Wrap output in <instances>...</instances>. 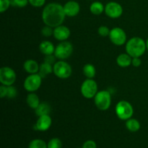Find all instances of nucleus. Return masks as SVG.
Segmentation results:
<instances>
[{"label":"nucleus","instance_id":"f03ea898","mask_svg":"<svg viewBox=\"0 0 148 148\" xmlns=\"http://www.w3.org/2000/svg\"><path fill=\"white\" fill-rule=\"evenodd\" d=\"M127 53L132 57H140L147 50L146 42L142 38L134 37L126 43Z\"/></svg>","mask_w":148,"mask_h":148},{"label":"nucleus","instance_id":"a878e982","mask_svg":"<svg viewBox=\"0 0 148 148\" xmlns=\"http://www.w3.org/2000/svg\"><path fill=\"white\" fill-rule=\"evenodd\" d=\"M11 5V0H0V12L3 13L7 11Z\"/></svg>","mask_w":148,"mask_h":148},{"label":"nucleus","instance_id":"412c9836","mask_svg":"<svg viewBox=\"0 0 148 148\" xmlns=\"http://www.w3.org/2000/svg\"><path fill=\"white\" fill-rule=\"evenodd\" d=\"M126 127L131 132H137L140 129V123L136 119H130L126 121Z\"/></svg>","mask_w":148,"mask_h":148},{"label":"nucleus","instance_id":"72a5a7b5","mask_svg":"<svg viewBox=\"0 0 148 148\" xmlns=\"http://www.w3.org/2000/svg\"><path fill=\"white\" fill-rule=\"evenodd\" d=\"M142 61L140 57H133L132 61V65L134 67H139L141 65Z\"/></svg>","mask_w":148,"mask_h":148},{"label":"nucleus","instance_id":"c85d7f7f","mask_svg":"<svg viewBox=\"0 0 148 148\" xmlns=\"http://www.w3.org/2000/svg\"><path fill=\"white\" fill-rule=\"evenodd\" d=\"M41 33L43 36L45 37H50L52 35H53V27H50V26L46 25L42 28Z\"/></svg>","mask_w":148,"mask_h":148},{"label":"nucleus","instance_id":"cd10ccee","mask_svg":"<svg viewBox=\"0 0 148 148\" xmlns=\"http://www.w3.org/2000/svg\"><path fill=\"white\" fill-rule=\"evenodd\" d=\"M110 31H111V30L106 25L100 26L98 29V34L101 36H103V37H106V36H109Z\"/></svg>","mask_w":148,"mask_h":148},{"label":"nucleus","instance_id":"b1692460","mask_svg":"<svg viewBox=\"0 0 148 148\" xmlns=\"http://www.w3.org/2000/svg\"><path fill=\"white\" fill-rule=\"evenodd\" d=\"M28 148H48L47 143L41 139H34L29 143Z\"/></svg>","mask_w":148,"mask_h":148},{"label":"nucleus","instance_id":"20e7f679","mask_svg":"<svg viewBox=\"0 0 148 148\" xmlns=\"http://www.w3.org/2000/svg\"><path fill=\"white\" fill-rule=\"evenodd\" d=\"M94 102L98 109L101 111H106L111 106V94L107 90L98 91L94 97Z\"/></svg>","mask_w":148,"mask_h":148},{"label":"nucleus","instance_id":"a211bd4d","mask_svg":"<svg viewBox=\"0 0 148 148\" xmlns=\"http://www.w3.org/2000/svg\"><path fill=\"white\" fill-rule=\"evenodd\" d=\"M26 102H27V106L30 108L34 110H36L37 108V107L39 106V104L40 103L38 96L35 92H30L27 95Z\"/></svg>","mask_w":148,"mask_h":148},{"label":"nucleus","instance_id":"473e14b6","mask_svg":"<svg viewBox=\"0 0 148 148\" xmlns=\"http://www.w3.org/2000/svg\"><path fill=\"white\" fill-rule=\"evenodd\" d=\"M82 148H97V144L93 140H87L83 143Z\"/></svg>","mask_w":148,"mask_h":148},{"label":"nucleus","instance_id":"1a4fd4ad","mask_svg":"<svg viewBox=\"0 0 148 148\" xmlns=\"http://www.w3.org/2000/svg\"><path fill=\"white\" fill-rule=\"evenodd\" d=\"M17 75L15 72L9 66H3L0 69V82L1 85L11 86L15 82Z\"/></svg>","mask_w":148,"mask_h":148},{"label":"nucleus","instance_id":"ddd939ff","mask_svg":"<svg viewBox=\"0 0 148 148\" xmlns=\"http://www.w3.org/2000/svg\"><path fill=\"white\" fill-rule=\"evenodd\" d=\"M64 10L66 16L69 17H75L80 11V6L79 3L74 0H69L64 5Z\"/></svg>","mask_w":148,"mask_h":148},{"label":"nucleus","instance_id":"9b49d317","mask_svg":"<svg viewBox=\"0 0 148 148\" xmlns=\"http://www.w3.org/2000/svg\"><path fill=\"white\" fill-rule=\"evenodd\" d=\"M105 13L110 18L116 19L121 17L123 14V7L119 3L116 1H110L105 6Z\"/></svg>","mask_w":148,"mask_h":148},{"label":"nucleus","instance_id":"bb28decb","mask_svg":"<svg viewBox=\"0 0 148 148\" xmlns=\"http://www.w3.org/2000/svg\"><path fill=\"white\" fill-rule=\"evenodd\" d=\"M29 3L28 0H11V4L14 7H25Z\"/></svg>","mask_w":148,"mask_h":148},{"label":"nucleus","instance_id":"4468645a","mask_svg":"<svg viewBox=\"0 0 148 148\" xmlns=\"http://www.w3.org/2000/svg\"><path fill=\"white\" fill-rule=\"evenodd\" d=\"M70 30L65 25L57 26L53 29V37L59 41H65L70 36Z\"/></svg>","mask_w":148,"mask_h":148},{"label":"nucleus","instance_id":"c756f323","mask_svg":"<svg viewBox=\"0 0 148 148\" xmlns=\"http://www.w3.org/2000/svg\"><path fill=\"white\" fill-rule=\"evenodd\" d=\"M17 94V90L12 85L11 86H7V97L9 98H15Z\"/></svg>","mask_w":148,"mask_h":148},{"label":"nucleus","instance_id":"dca6fc26","mask_svg":"<svg viewBox=\"0 0 148 148\" xmlns=\"http://www.w3.org/2000/svg\"><path fill=\"white\" fill-rule=\"evenodd\" d=\"M39 50L45 56L51 55L54 53L55 47L53 43L49 40H43L39 45Z\"/></svg>","mask_w":148,"mask_h":148},{"label":"nucleus","instance_id":"39448f33","mask_svg":"<svg viewBox=\"0 0 148 148\" xmlns=\"http://www.w3.org/2000/svg\"><path fill=\"white\" fill-rule=\"evenodd\" d=\"M80 91L84 98L91 99L94 98L98 92V85L94 79L87 78L81 85Z\"/></svg>","mask_w":148,"mask_h":148},{"label":"nucleus","instance_id":"9d476101","mask_svg":"<svg viewBox=\"0 0 148 148\" xmlns=\"http://www.w3.org/2000/svg\"><path fill=\"white\" fill-rule=\"evenodd\" d=\"M108 36L110 40L116 46H122L127 42V34L121 27H116L111 29Z\"/></svg>","mask_w":148,"mask_h":148},{"label":"nucleus","instance_id":"c9c22d12","mask_svg":"<svg viewBox=\"0 0 148 148\" xmlns=\"http://www.w3.org/2000/svg\"><path fill=\"white\" fill-rule=\"evenodd\" d=\"M146 47H147V50L148 51V38L146 40Z\"/></svg>","mask_w":148,"mask_h":148},{"label":"nucleus","instance_id":"f704fd0d","mask_svg":"<svg viewBox=\"0 0 148 148\" xmlns=\"http://www.w3.org/2000/svg\"><path fill=\"white\" fill-rule=\"evenodd\" d=\"M7 86L6 85H1L0 86V97L1 98H4V97L7 96Z\"/></svg>","mask_w":148,"mask_h":148},{"label":"nucleus","instance_id":"2eb2a0df","mask_svg":"<svg viewBox=\"0 0 148 148\" xmlns=\"http://www.w3.org/2000/svg\"><path fill=\"white\" fill-rule=\"evenodd\" d=\"M39 67L38 62L33 59H27L24 62L23 68L26 72L29 74H36L38 73Z\"/></svg>","mask_w":148,"mask_h":148},{"label":"nucleus","instance_id":"423d86ee","mask_svg":"<svg viewBox=\"0 0 148 148\" xmlns=\"http://www.w3.org/2000/svg\"><path fill=\"white\" fill-rule=\"evenodd\" d=\"M53 72L57 77L60 79H67L72 75V69L67 62L61 60L56 62L53 64Z\"/></svg>","mask_w":148,"mask_h":148},{"label":"nucleus","instance_id":"5701e85b","mask_svg":"<svg viewBox=\"0 0 148 148\" xmlns=\"http://www.w3.org/2000/svg\"><path fill=\"white\" fill-rule=\"evenodd\" d=\"M96 70L95 66L91 64H86L83 66V74L88 79H92L95 76Z\"/></svg>","mask_w":148,"mask_h":148},{"label":"nucleus","instance_id":"7c9ffc66","mask_svg":"<svg viewBox=\"0 0 148 148\" xmlns=\"http://www.w3.org/2000/svg\"><path fill=\"white\" fill-rule=\"evenodd\" d=\"M31 6L35 7H43L46 3V0H28Z\"/></svg>","mask_w":148,"mask_h":148},{"label":"nucleus","instance_id":"393cba45","mask_svg":"<svg viewBox=\"0 0 148 148\" xmlns=\"http://www.w3.org/2000/svg\"><path fill=\"white\" fill-rule=\"evenodd\" d=\"M48 148H62V142L60 139L57 137L51 139L47 143Z\"/></svg>","mask_w":148,"mask_h":148},{"label":"nucleus","instance_id":"7ed1b4c3","mask_svg":"<svg viewBox=\"0 0 148 148\" xmlns=\"http://www.w3.org/2000/svg\"><path fill=\"white\" fill-rule=\"evenodd\" d=\"M115 111L119 119L127 121L132 116L134 108L130 102L127 101H121L116 106Z\"/></svg>","mask_w":148,"mask_h":148},{"label":"nucleus","instance_id":"6ab92c4d","mask_svg":"<svg viewBox=\"0 0 148 148\" xmlns=\"http://www.w3.org/2000/svg\"><path fill=\"white\" fill-rule=\"evenodd\" d=\"M90 11L92 14L99 15L105 11V7L100 1H94L90 6Z\"/></svg>","mask_w":148,"mask_h":148},{"label":"nucleus","instance_id":"aec40b11","mask_svg":"<svg viewBox=\"0 0 148 148\" xmlns=\"http://www.w3.org/2000/svg\"><path fill=\"white\" fill-rule=\"evenodd\" d=\"M36 114L38 116H40L43 115H47L51 112V106L48 103L43 102L39 104L38 106L37 107L36 110Z\"/></svg>","mask_w":148,"mask_h":148},{"label":"nucleus","instance_id":"4be33fe9","mask_svg":"<svg viewBox=\"0 0 148 148\" xmlns=\"http://www.w3.org/2000/svg\"><path fill=\"white\" fill-rule=\"evenodd\" d=\"M53 72V66L50 64H48L46 62H43L39 67L38 74L40 75L42 78L46 77L47 75H50Z\"/></svg>","mask_w":148,"mask_h":148},{"label":"nucleus","instance_id":"f257e3e1","mask_svg":"<svg viewBox=\"0 0 148 148\" xmlns=\"http://www.w3.org/2000/svg\"><path fill=\"white\" fill-rule=\"evenodd\" d=\"M66 14L64 6L58 3H49L45 6L42 12V20L46 25L56 27L64 21Z\"/></svg>","mask_w":148,"mask_h":148},{"label":"nucleus","instance_id":"2f4dec72","mask_svg":"<svg viewBox=\"0 0 148 148\" xmlns=\"http://www.w3.org/2000/svg\"><path fill=\"white\" fill-rule=\"evenodd\" d=\"M56 57L55 56V55L51 54V55H46L44 57V62H46L48 64H50L53 65L56 63Z\"/></svg>","mask_w":148,"mask_h":148},{"label":"nucleus","instance_id":"6e6552de","mask_svg":"<svg viewBox=\"0 0 148 148\" xmlns=\"http://www.w3.org/2000/svg\"><path fill=\"white\" fill-rule=\"evenodd\" d=\"M73 52V46L70 42L62 41L55 48L54 55L56 59L64 60L68 59Z\"/></svg>","mask_w":148,"mask_h":148},{"label":"nucleus","instance_id":"0eeeda50","mask_svg":"<svg viewBox=\"0 0 148 148\" xmlns=\"http://www.w3.org/2000/svg\"><path fill=\"white\" fill-rule=\"evenodd\" d=\"M42 83V77L38 73L30 74L24 81L23 86L29 92H34L40 88Z\"/></svg>","mask_w":148,"mask_h":148},{"label":"nucleus","instance_id":"f3484780","mask_svg":"<svg viewBox=\"0 0 148 148\" xmlns=\"http://www.w3.org/2000/svg\"><path fill=\"white\" fill-rule=\"evenodd\" d=\"M132 57L128 53H121L116 58V63L119 66L123 68L127 67L132 64Z\"/></svg>","mask_w":148,"mask_h":148},{"label":"nucleus","instance_id":"f8f14e48","mask_svg":"<svg viewBox=\"0 0 148 148\" xmlns=\"http://www.w3.org/2000/svg\"><path fill=\"white\" fill-rule=\"evenodd\" d=\"M52 124V119L49 114L43 115L38 116L35 128L36 130L40 132H46L49 130Z\"/></svg>","mask_w":148,"mask_h":148}]
</instances>
